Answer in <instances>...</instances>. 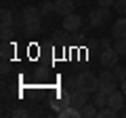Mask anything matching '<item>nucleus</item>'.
Masks as SVG:
<instances>
[{
  "mask_svg": "<svg viewBox=\"0 0 126 118\" xmlns=\"http://www.w3.org/2000/svg\"><path fill=\"white\" fill-rule=\"evenodd\" d=\"M99 84H101V80L94 76L93 72H88V70H84V72L78 76V89H82V91H86V93L99 91Z\"/></svg>",
  "mask_w": 126,
  "mask_h": 118,
  "instance_id": "nucleus-1",
  "label": "nucleus"
},
{
  "mask_svg": "<svg viewBox=\"0 0 126 118\" xmlns=\"http://www.w3.org/2000/svg\"><path fill=\"white\" fill-rule=\"evenodd\" d=\"M118 59H120V53H118L116 49H105V51H101V55H99V61H101V65L103 68H109V70H113V65L118 63Z\"/></svg>",
  "mask_w": 126,
  "mask_h": 118,
  "instance_id": "nucleus-2",
  "label": "nucleus"
},
{
  "mask_svg": "<svg viewBox=\"0 0 126 118\" xmlns=\"http://www.w3.org/2000/svg\"><path fill=\"white\" fill-rule=\"evenodd\" d=\"M107 19H109V9L99 6V9H94L93 13H90L88 21H90V25H93V27H101L105 21H107Z\"/></svg>",
  "mask_w": 126,
  "mask_h": 118,
  "instance_id": "nucleus-3",
  "label": "nucleus"
},
{
  "mask_svg": "<svg viewBox=\"0 0 126 118\" xmlns=\"http://www.w3.org/2000/svg\"><path fill=\"white\" fill-rule=\"evenodd\" d=\"M107 105H109L111 110H116V112H120V110L126 105V95H124L122 91H113L111 95L107 97Z\"/></svg>",
  "mask_w": 126,
  "mask_h": 118,
  "instance_id": "nucleus-4",
  "label": "nucleus"
},
{
  "mask_svg": "<svg viewBox=\"0 0 126 118\" xmlns=\"http://www.w3.org/2000/svg\"><path fill=\"white\" fill-rule=\"evenodd\" d=\"M63 27L69 30V32H78V30L82 27V17H80V15H76V13L65 15V17H63Z\"/></svg>",
  "mask_w": 126,
  "mask_h": 118,
  "instance_id": "nucleus-5",
  "label": "nucleus"
},
{
  "mask_svg": "<svg viewBox=\"0 0 126 118\" xmlns=\"http://www.w3.org/2000/svg\"><path fill=\"white\" fill-rule=\"evenodd\" d=\"M74 6H76V2H74V0H55V13L61 15V17L74 13Z\"/></svg>",
  "mask_w": 126,
  "mask_h": 118,
  "instance_id": "nucleus-6",
  "label": "nucleus"
},
{
  "mask_svg": "<svg viewBox=\"0 0 126 118\" xmlns=\"http://www.w3.org/2000/svg\"><path fill=\"white\" fill-rule=\"evenodd\" d=\"M21 15H23V21H38V19L44 17L42 11H40V6H23Z\"/></svg>",
  "mask_w": 126,
  "mask_h": 118,
  "instance_id": "nucleus-7",
  "label": "nucleus"
},
{
  "mask_svg": "<svg viewBox=\"0 0 126 118\" xmlns=\"http://www.w3.org/2000/svg\"><path fill=\"white\" fill-rule=\"evenodd\" d=\"M111 36L113 38H126V19H116L113 21Z\"/></svg>",
  "mask_w": 126,
  "mask_h": 118,
  "instance_id": "nucleus-8",
  "label": "nucleus"
},
{
  "mask_svg": "<svg viewBox=\"0 0 126 118\" xmlns=\"http://www.w3.org/2000/svg\"><path fill=\"white\" fill-rule=\"evenodd\" d=\"M94 116H99V108L94 103H86L80 110V118H94Z\"/></svg>",
  "mask_w": 126,
  "mask_h": 118,
  "instance_id": "nucleus-9",
  "label": "nucleus"
},
{
  "mask_svg": "<svg viewBox=\"0 0 126 118\" xmlns=\"http://www.w3.org/2000/svg\"><path fill=\"white\" fill-rule=\"evenodd\" d=\"M25 30L30 36H36V34L42 32V19H38V21H25Z\"/></svg>",
  "mask_w": 126,
  "mask_h": 118,
  "instance_id": "nucleus-10",
  "label": "nucleus"
},
{
  "mask_svg": "<svg viewBox=\"0 0 126 118\" xmlns=\"http://www.w3.org/2000/svg\"><path fill=\"white\" fill-rule=\"evenodd\" d=\"M0 55L2 59H11L15 55V44H11L9 40H2V46H0Z\"/></svg>",
  "mask_w": 126,
  "mask_h": 118,
  "instance_id": "nucleus-11",
  "label": "nucleus"
},
{
  "mask_svg": "<svg viewBox=\"0 0 126 118\" xmlns=\"http://www.w3.org/2000/svg\"><path fill=\"white\" fill-rule=\"evenodd\" d=\"M13 21H15L13 13H11L9 9H2V11H0V23H2V27H11V25H13Z\"/></svg>",
  "mask_w": 126,
  "mask_h": 118,
  "instance_id": "nucleus-12",
  "label": "nucleus"
},
{
  "mask_svg": "<svg viewBox=\"0 0 126 118\" xmlns=\"http://www.w3.org/2000/svg\"><path fill=\"white\" fill-rule=\"evenodd\" d=\"M93 95H94V105H97V108H105V105H107V93H103V91H101V89H99V91H94L93 93Z\"/></svg>",
  "mask_w": 126,
  "mask_h": 118,
  "instance_id": "nucleus-13",
  "label": "nucleus"
},
{
  "mask_svg": "<svg viewBox=\"0 0 126 118\" xmlns=\"http://www.w3.org/2000/svg\"><path fill=\"white\" fill-rule=\"evenodd\" d=\"M40 11H42V15L53 13V11H55V0H42V2H40Z\"/></svg>",
  "mask_w": 126,
  "mask_h": 118,
  "instance_id": "nucleus-14",
  "label": "nucleus"
},
{
  "mask_svg": "<svg viewBox=\"0 0 126 118\" xmlns=\"http://www.w3.org/2000/svg\"><path fill=\"white\" fill-rule=\"evenodd\" d=\"M116 116H118L116 110H111L109 105H105V108L99 110V116H97V118H116Z\"/></svg>",
  "mask_w": 126,
  "mask_h": 118,
  "instance_id": "nucleus-15",
  "label": "nucleus"
},
{
  "mask_svg": "<svg viewBox=\"0 0 126 118\" xmlns=\"http://www.w3.org/2000/svg\"><path fill=\"white\" fill-rule=\"evenodd\" d=\"M99 80H101V82H113V80H118V78H116V74H113L111 70L107 68L105 72H101V74H99Z\"/></svg>",
  "mask_w": 126,
  "mask_h": 118,
  "instance_id": "nucleus-16",
  "label": "nucleus"
},
{
  "mask_svg": "<svg viewBox=\"0 0 126 118\" xmlns=\"http://www.w3.org/2000/svg\"><path fill=\"white\" fill-rule=\"evenodd\" d=\"M113 74H116V78L122 82L126 78V68H124V65H120V63H116V65H113Z\"/></svg>",
  "mask_w": 126,
  "mask_h": 118,
  "instance_id": "nucleus-17",
  "label": "nucleus"
},
{
  "mask_svg": "<svg viewBox=\"0 0 126 118\" xmlns=\"http://www.w3.org/2000/svg\"><path fill=\"white\" fill-rule=\"evenodd\" d=\"M113 49H116L120 55H126V38H116V44H113Z\"/></svg>",
  "mask_w": 126,
  "mask_h": 118,
  "instance_id": "nucleus-18",
  "label": "nucleus"
},
{
  "mask_svg": "<svg viewBox=\"0 0 126 118\" xmlns=\"http://www.w3.org/2000/svg\"><path fill=\"white\" fill-rule=\"evenodd\" d=\"M99 89H101L103 93H107V95H111V93L116 91V80H113V82H101Z\"/></svg>",
  "mask_w": 126,
  "mask_h": 118,
  "instance_id": "nucleus-19",
  "label": "nucleus"
},
{
  "mask_svg": "<svg viewBox=\"0 0 126 118\" xmlns=\"http://www.w3.org/2000/svg\"><path fill=\"white\" fill-rule=\"evenodd\" d=\"M67 34H69V30H65V27L59 30V32H55V34H53V36H55V42H65V40H67Z\"/></svg>",
  "mask_w": 126,
  "mask_h": 118,
  "instance_id": "nucleus-20",
  "label": "nucleus"
},
{
  "mask_svg": "<svg viewBox=\"0 0 126 118\" xmlns=\"http://www.w3.org/2000/svg\"><path fill=\"white\" fill-rule=\"evenodd\" d=\"M63 89H65L67 93L76 91V89H78V78H67V80H65V86H63Z\"/></svg>",
  "mask_w": 126,
  "mask_h": 118,
  "instance_id": "nucleus-21",
  "label": "nucleus"
},
{
  "mask_svg": "<svg viewBox=\"0 0 126 118\" xmlns=\"http://www.w3.org/2000/svg\"><path fill=\"white\" fill-rule=\"evenodd\" d=\"M11 116H13V118H27V116H30V112H27L25 108H15L13 112H11Z\"/></svg>",
  "mask_w": 126,
  "mask_h": 118,
  "instance_id": "nucleus-22",
  "label": "nucleus"
},
{
  "mask_svg": "<svg viewBox=\"0 0 126 118\" xmlns=\"http://www.w3.org/2000/svg\"><path fill=\"white\" fill-rule=\"evenodd\" d=\"M116 11L120 15H126V0H116Z\"/></svg>",
  "mask_w": 126,
  "mask_h": 118,
  "instance_id": "nucleus-23",
  "label": "nucleus"
},
{
  "mask_svg": "<svg viewBox=\"0 0 126 118\" xmlns=\"http://www.w3.org/2000/svg\"><path fill=\"white\" fill-rule=\"evenodd\" d=\"M11 36H13V30H11V27H2L0 38H2V40H11Z\"/></svg>",
  "mask_w": 126,
  "mask_h": 118,
  "instance_id": "nucleus-24",
  "label": "nucleus"
},
{
  "mask_svg": "<svg viewBox=\"0 0 126 118\" xmlns=\"http://www.w3.org/2000/svg\"><path fill=\"white\" fill-rule=\"evenodd\" d=\"M99 46H101V51L111 49V42H109V38H101V40H99Z\"/></svg>",
  "mask_w": 126,
  "mask_h": 118,
  "instance_id": "nucleus-25",
  "label": "nucleus"
},
{
  "mask_svg": "<svg viewBox=\"0 0 126 118\" xmlns=\"http://www.w3.org/2000/svg\"><path fill=\"white\" fill-rule=\"evenodd\" d=\"M97 2H99V6H105V9L116 6V0H97Z\"/></svg>",
  "mask_w": 126,
  "mask_h": 118,
  "instance_id": "nucleus-26",
  "label": "nucleus"
},
{
  "mask_svg": "<svg viewBox=\"0 0 126 118\" xmlns=\"http://www.w3.org/2000/svg\"><path fill=\"white\" fill-rule=\"evenodd\" d=\"M9 72H11V63H9V59H2V74L6 76Z\"/></svg>",
  "mask_w": 126,
  "mask_h": 118,
  "instance_id": "nucleus-27",
  "label": "nucleus"
},
{
  "mask_svg": "<svg viewBox=\"0 0 126 118\" xmlns=\"http://www.w3.org/2000/svg\"><path fill=\"white\" fill-rule=\"evenodd\" d=\"M122 93H124V95H126V78H124V80H122Z\"/></svg>",
  "mask_w": 126,
  "mask_h": 118,
  "instance_id": "nucleus-28",
  "label": "nucleus"
},
{
  "mask_svg": "<svg viewBox=\"0 0 126 118\" xmlns=\"http://www.w3.org/2000/svg\"><path fill=\"white\" fill-rule=\"evenodd\" d=\"M74 2H78V0H74Z\"/></svg>",
  "mask_w": 126,
  "mask_h": 118,
  "instance_id": "nucleus-29",
  "label": "nucleus"
}]
</instances>
